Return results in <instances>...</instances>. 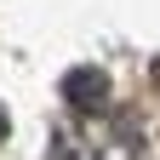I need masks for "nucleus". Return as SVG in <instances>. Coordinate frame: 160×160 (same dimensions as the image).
<instances>
[{"label":"nucleus","instance_id":"obj_1","mask_svg":"<svg viewBox=\"0 0 160 160\" xmlns=\"http://www.w3.org/2000/svg\"><path fill=\"white\" fill-rule=\"evenodd\" d=\"M63 97L74 109H86V114H97L109 103V74L103 69H69V80H63Z\"/></svg>","mask_w":160,"mask_h":160},{"label":"nucleus","instance_id":"obj_2","mask_svg":"<svg viewBox=\"0 0 160 160\" xmlns=\"http://www.w3.org/2000/svg\"><path fill=\"white\" fill-rule=\"evenodd\" d=\"M57 160H74V154H69V149H63V143H57Z\"/></svg>","mask_w":160,"mask_h":160},{"label":"nucleus","instance_id":"obj_3","mask_svg":"<svg viewBox=\"0 0 160 160\" xmlns=\"http://www.w3.org/2000/svg\"><path fill=\"white\" fill-rule=\"evenodd\" d=\"M0 137H6V109H0Z\"/></svg>","mask_w":160,"mask_h":160}]
</instances>
